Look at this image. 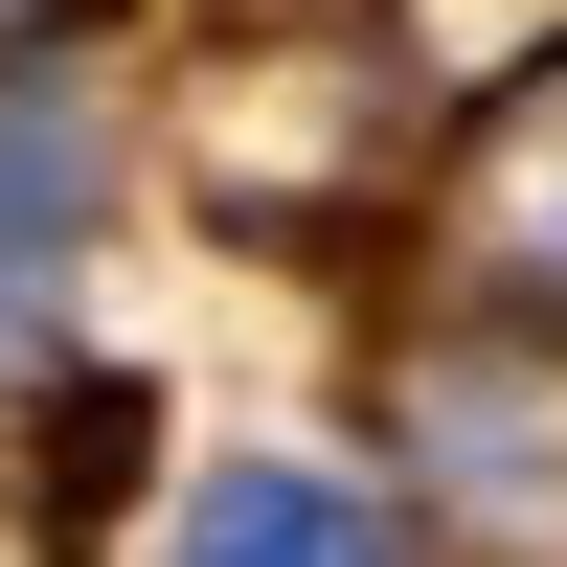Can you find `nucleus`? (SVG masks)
Returning a JSON list of instances; mask_svg holds the SVG:
<instances>
[{
    "mask_svg": "<svg viewBox=\"0 0 567 567\" xmlns=\"http://www.w3.org/2000/svg\"><path fill=\"white\" fill-rule=\"evenodd\" d=\"M409 114H432V69H409L386 0H227L205 69H182V182L250 250H341L409 182Z\"/></svg>",
    "mask_w": 567,
    "mask_h": 567,
    "instance_id": "1",
    "label": "nucleus"
},
{
    "mask_svg": "<svg viewBox=\"0 0 567 567\" xmlns=\"http://www.w3.org/2000/svg\"><path fill=\"white\" fill-rule=\"evenodd\" d=\"M432 272H454V318L567 341V45L523 91H477V136H454V182H432Z\"/></svg>",
    "mask_w": 567,
    "mask_h": 567,
    "instance_id": "2",
    "label": "nucleus"
},
{
    "mask_svg": "<svg viewBox=\"0 0 567 567\" xmlns=\"http://www.w3.org/2000/svg\"><path fill=\"white\" fill-rule=\"evenodd\" d=\"M182 567H409L341 477H205L182 499Z\"/></svg>",
    "mask_w": 567,
    "mask_h": 567,
    "instance_id": "3",
    "label": "nucleus"
},
{
    "mask_svg": "<svg viewBox=\"0 0 567 567\" xmlns=\"http://www.w3.org/2000/svg\"><path fill=\"white\" fill-rule=\"evenodd\" d=\"M69 227H91V114L69 91H0V341H23V296H45Z\"/></svg>",
    "mask_w": 567,
    "mask_h": 567,
    "instance_id": "4",
    "label": "nucleus"
},
{
    "mask_svg": "<svg viewBox=\"0 0 567 567\" xmlns=\"http://www.w3.org/2000/svg\"><path fill=\"white\" fill-rule=\"evenodd\" d=\"M114 432H136V386H91V409H69V477H23V523H45V545L114 523Z\"/></svg>",
    "mask_w": 567,
    "mask_h": 567,
    "instance_id": "5",
    "label": "nucleus"
},
{
    "mask_svg": "<svg viewBox=\"0 0 567 567\" xmlns=\"http://www.w3.org/2000/svg\"><path fill=\"white\" fill-rule=\"evenodd\" d=\"M45 23H69V0H0V45H45Z\"/></svg>",
    "mask_w": 567,
    "mask_h": 567,
    "instance_id": "6",
    "label": "nucleus"
}]
</instances>
